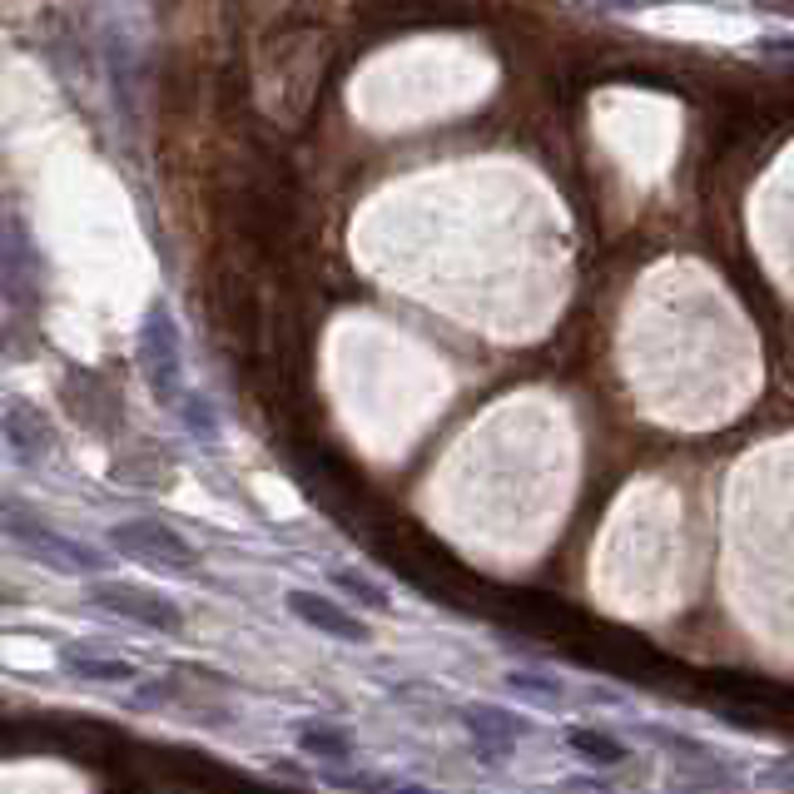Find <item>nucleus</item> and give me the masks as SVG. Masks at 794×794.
<instances>
[{
    "instance_id": "f257e3e1",
    "label": "nucleus",
    "mask_w": 794,
    "mask_h": 794,
    "mask_svg": "<svg viewBox=\"0 0 794 794\" xmlns=\"http://www.w3.org/2000/svg\"><path fill=\"white\" fill-rule=\"evenodd\" d=\"M5 537L21 547V557L40 561V567L60 571V576H100V571H109L105 551H95L90 541H80V537H70V532H60V526H50L45 516L21 512V506L5 512Z\"/></svg>"
},
{
    "instance_id": "f03ea898",
    "label": "nucleus",
    "mask_w": 794,
    "mask_h": 794,
    "mask_svg": "<svg viewBox=\"0 0 794 794\" xmlns=\"http://www.w3.org/2000/svg\"><path fill=\"white\" fill-rule=\"evenodd\" d=\"M105 541L115 547V557H129L140 567H154V571H170V576H189L199 571V551L194 541L184 537L179 526L160 522V516H125L105 532Z\"/></svg>"
},
{
    "instance_id": "7ed1b4c3",
    "label": "nucleus",
    "mask_w": 794,
    "mask_h": 794,
    "mask_svg": "<svg viewBox=\"0 0 794 794\" xmlns=\"http://www.w3.org/2000/svg\"><path fill=\"white\" fill-rule=\"evenodd\" d=\"M95 606L115 621H129L140 631H154V635H184V606L170 602L164 591H144V586H129V581H105L95 591Z\"/></svg>"
},
{
    "instance_id": "20e7f679",
    "label": "nucleus",
    "mask_w": 794,
    "mask_h": 794,
    "mask_svg": "<svg viewBox=\"0 0 794 794\" xmlns=\"http://www.w3.org/2000/svg\"><path fill=\"white\" fill-rule=\"evenodd\" d=\"M283 606H289L293 621H303L308 631L318 635H334V641H348V645H367L373 631L367 621L353 611V606L334 602V596H323V591H308V586H289L283 591Z\"/></svg>"
},
{
    "instance_id": "39448f33",
    "label": "nucleus",
    "mask_w": 794,
    "mask_h": 794,
    "mask_svg": "<svg viewBox=\"0 0 794 794\" xmlns=\"http://www.w3.org/2000/svg\"><path fill=\"white\" fill-rule=\"evenodd\" d=\"M457 720H462V731L472 735L477 755H482L487 764H497L502 755H512V745L522 740L526 731H532L522 715H512V710H497V705H462Z\"/></svg>"
},
{
    "instance_id": "423d86ee",
    "label": "nucleus",
    "mask_w": 794,
    "mask_h": 794,
    "mask_svg": "<svg viewBox=\"0 0 794 794\" xmlns=\"http://www.w3.org/2000/svg\"><path fill=\"white\" fill-rule=\"evenodd\" d=\"M55 666L75 680H95V686H135V680H140L135 661L90 651V645H55Z\"/></svg>"
},
{
    "instance_id": "0eeeda50",
    "label": "nucleus",
    "mask_w": 794,
    "mask_h": 794,
    "mask_svg": "<svg viewBox=\"0 0 794 794\" xmlns=\"http://www.w3.org/2000/svg\"><path fill=\"white\" fill-rule=\"evenodd\" d=\"M150 328L160 334V343L144 334V363H150V383H154V393H160L164 402H174V393H179V334H174V323H170V313H164V308L150 313Z\"/></svg>"
},
{
    "instance_id": "6e6552de",
    "label": "nucleus",
    "mask_w": 794,
    "mask_h": 794,
    "mask_svg": "<svg viewBox=\"0 0 794 794\" xmlns=\"http://www.w3.org/2000/svg\"><path fill=\"white\" fill-rule=\"evenodd\" d=\"M293 745H299V755H308V760H323L328 770H338V764L353 760L358 740L343 731V725H328V720H299L293 725Z\"/></svg>"
},
{
    "instance_id": "1a4fd4ad",
    "label": "nucleus",
    "mask_w": 794,
    "mask_h": 794,
    "mask_svg": "<svg viewBox=\"0 0 794 794\" xmlns=\"http://www.w3.org/2000/svg\"><path fill=\"white\" fill-rule=\"evenodd\" d=\"M567 750L576 755L581 764H591V770H616V764H626V740H616L611 731H596V725H567Z\"/></svg>"
},
{
    "instance_id": "9d476101",
    "label": "nucleus",
    "mask_w": 794,
    "mask_h": 794,
    "mask_svg": "<svg viewBox=\"0 0 794 794\" xmlns=\"http://www.w3.org/2000/svg\"><path fill=\"white\" fill-rule=\"evenodd\" d=\"M328 581H334V586L343 591L348 602L363 606V611H393V602H387V591L377 586V581H367L363 571H353V567H334V571H328Z\"/></svg>"
},
{
    "instance_id": "9b49d317",
    "label": "nucleus",
    "mask_w": 794,
    "mask_h": 794,
    "mask_svg": "<svg viewBox=\"0 0 794 794\" xmlns=\"http://www.w3.org/2000/svg\"><path fill=\"white\" fill-rule=\"evenodd\" d=\"M506 690H512V696L547 700V705H557V700L567 696V686H561L557 676H532V670H506Z\"/></svg>"
},
{
    "instance_id": "f8f14e48",
    "label": "nucleus",
    "mask_w": 794,
    "mask_h": 794,
    "mask_svg": "<svg viewBox=\"0 0 794 794\" xmlns=\"http://www.w3.org/2000/svg\"><path fill=\"white\" fill-rule=\"evenodd\" d=\"M383 794H432V790H422V784H412V780H387Z\"/></svg>"
},
{
    "instance_id": "ddd939ff",
    "label": "nucleus",
    "mask_w": 794,
    "mask_h": 794,
    "mask_svg": "<svg viewBox=\"0 0 794 794\" xmlns=\"http://www.w3.org/2000/svg\"><path fill=\"white\" fill-rule=\"evenodd\" d=\"M784 774H790V780H794V764H784Z\"/></svg>"
}]
</instances>
